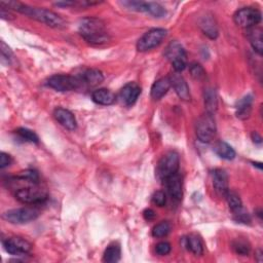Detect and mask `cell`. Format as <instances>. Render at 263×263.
Listing matches in <instances>:
<instances>
[{
	"label": "cell",
	"instance_id": "ffe728a7",
	"mask_svg": "<svg viewBox=\"0 0 263 263\" xmlns=\"http://www.w3.org/2000/svg\"><path fill=\"white\" fill-rule=\"evenodd\" d=\"M171 86L172 84H171L170 77H162L156 80L151 87V97L154 99V100H159V99H161L168 93Z\"/></svg>",
	"mask_w": 263,
	"mask_h": 263
},
{
	"label": "cell",
	"instance_id": "5bb4252c",
	"mask_svg": "<svg viewBox=\"0 0 263 263\" xmlns=\"http://www.w3.org/2000/svg\"><path fill=\"white\" fill-rule=\"evenodd\" d=\"M212 180L215 191L218 194L225 196V194L229 190L227 173L222 169H215L212 172Z\"/></svg>",
	"mask_w": 263,
	"mask_h": 263
},
{
	"label": "cell",
	"instance_id": "6da1fadb",
	"mask_svg": "<svg viewBox=\"0 0 263 263\" xmlns=\"http://www.w3.org/2000/svg\"><path fill=\"white\" fill-rule=\"evenodd\" d=\"M2 7L4 9H11V10H15L23 15H26L28 17H30L31 19H34L38 22H41L50 27H54V28H62L65 26V22L64 20L57 15L56 13L47 10V9H41V8H33V7H29L17 2H3L2 3Z\"/></svg>",
	"mask_w": 263,
	"mask_h": 263
},
{
	"label": "cell",
	"instance_id": "83f0119b",
	"mask_svg": "<svg viewBox=\"0 0 263 263\" xmlns=\"http://www.w3.org/2000/svg\"><path fill=\"white\" fill-rule=\"evenodd\" d=\"M171 232V224L167 221H162L155 225L152 229V236L154 238H164Z\"/></svg>",
	"mask_w": 263,
	"mask_h": 263
},
{
	"label": "cell",
	"instance_id": "4fadbf2b",
	"mask_svg": "<svg viewBox=\"0 0 263 263\" xmlns=\"http://www.w3.org/2000/svg\"><path fill=\"white\" fill-rule=\"evenodd\" d=\"M54 116L61 125L69 130H74L77 126V122L73 113L68 109L58 107L54 111Z\"/></svg>",
	"mask_w": 263,
	"mask_h": 263
},
{
	"label": "cell",
	"instance_id": "d590c367",
	"mask_svg": "<svg viewBox=\"0 0 263 263\" xmlns=\"http://www.w3.org/2000/svg\"><path fill=\"white\" fill-rule=\"evenodd\" d=\"M155 252L159 256H166L171 252V245L168 242H160L155 247Z\"/></svg>",
	"mask_w": 263,
	"mask_h": 263
},
{
	"label": "cell",
	"instance_id": "e0dca14e",
	"mask_svg": "<svg viewBox=\"0 0 263 263\" xmlns=\"http://www.w3.org/2000/svg\"><path fill=\"white\" fill-rule=\"evenodd\" d=\"M200 26L204 32V34L207 35L209 38L216 39L218 37V26L212 15L204 16L200 22Z\"/></svg>",
	"mask_w": 263,
	"mask_h": 263
},
{
	"label": "cell",
	"instance_id": "5b68a950",
	"mask_svg": "<svg viewBox=\"0 0 263 263\" xmlns=\"http://www.w3.org/2000/svg\"><path fill=\"white\" fill-rule=\"evenodd\" d=\"M196 136L200 141L204 143H210L216 135V123L213 114L206 112L202 115L195 125Z\"/></svg>",
	"mask_w": 263,
	"mask_h": 263
},
{
	"label": "cell",
	"instance_id": "9c48e42d",
	"mask_svg": "<svg viewBox=\"0 0 263 263\" xmlns=\"http://www.w3.org/2000/svg\"><path fill=\"white\" fill-rule=\"evenodd\" d=\"M38 215V211L33 208H19L7 211L3 218L12 224H25L34 221Z\"/></svg>",
	"mask_w": 263,
	"mask_h": 263
},
{
	"label": "cell",
	"instance_id": "9a60e30c",
	"mask_svg": "<svg viewBox=\"0 0 263 263\" xmlns=\"http://www.w3.org/2000/svg\"><path fill=\"white\" fill-rule=\"evenodd\" d=\"M170 79H171V84H172L173 89L175 90L177 96L183 101H189L190 100V92H189V87H188L185 79L179 73L173 74L170 77Z\"/></svg>",
	"mask_w": 263,
	"mask_h": 263
},
{
	"label": "cell",
	"instance_id": "cb8c5ba5",
	"mask_svg": "<svg viewBox=\"0 0 263 263\" xmlns=\"http://www.w3.org/2000/svg\"><path fill=\"white\" fill-rule=\"evenodd\" d=\"M185 246L187 249L192 252L195 256H201L204 253V246L202 240L196 236H189L184 239Z\"/></svg>",
	"mask_w": 263,
	"mask_h": 263
},
{
	"label": "cell",
	"instance_id": "3957f363",
	"mask_svg": "<svg viewBox=\"0 0 263 263\" xmlns=\"http://www.w3.org/2000/svg\"><path fill=\"white\" fill-rule=\"evenodd\" d=\"M48 191L39 185L28 184L25 187H21L16 191V199L26 205H39L47 201Z\"/></svg>",
	"mask_w": 263,
	"mask_h": 263
},
{
	"label": "cell",
	"instance_id": "8fae6325",
	"mask_svg": "<svg viewBox=\"0 0 263 263\" xmlns=\"http://www.w3.org/2000/svg\"><path fill=\"white\" fill-rule=\"evenodd\" d=\"M4 247L9 254L15 256H22L28 254L32 246L25 239L14 237L4 241Z\"/></svg>",
	"mask_w": 263,
	"mask_h": 263
},
{
	"label": "cell",
	"instance_id": "44dd1931",
	"mask_svg": "<svg viewBox=\"0 0 263 263\" xmlns=\"http://www.w3.org/2000/svg\"><path fill=\"white\" fill-rule=\"evenodd\" d=\"M253 105V97L251 95H247L237 103V116L238 118L245 120L250 117L252 112Z\"/></svg>",
	"mask_w": 263,
	"mask_h": 263
},
{
	"label": "cell",
	"instance_id": "74e56055",
	"mask_svg": "<svg viewBox=\"0 0 263 263\" xmlns=\"http://www.w3.org/2000/svg\"><path fill=\"white\" fill-rule=\"evenodd\" d=\"M2 56L4 59H6L8 61V63L11 62L12 57H13V53H12L11 49L5 43V41H2Z\"/></svg>",
	"mask_w": 263,
	"mask_h": 263
},
{
	"label": "cell",
	"instance_id": "1f68e13d",
	"mask_svg": "<svg viewBox=\"0 0 263 263\" xmlns=\"http://www.w3.org/2000/svg\"><path fill=\"white\" fill-rule=\"evenodd\" d=\"M233 248L235 252L242 256H247L250 252V245L243 240H237L233 243Z\"/></svg>",
	"mask_w": 263,
	"mask_h": 263
},
{
	"label": "cell",
	"instance_id": "8992f818",
	"mask_svg": "<svg viewBox=\"0 0 263 263\" xmlns=\"http://www.w3.org/2000/svg\"><path fill=\"white\" fill-rule=\"evenodd\" d=\"M167 30L162 28H154L146 32L138 40L137 50L139 52H148L158 47L167 36Z\"/></svg>",
	"mask_w": 263,
	"mask_h": 263
},
{
	"label": "cell",
	"instance_id": "7a4b0ae2",
	"mask_svg": "<svg viewBox=\"0 0 263 263\" xmlns=\"http://www.w3.org/2000/svg\"><path fill=\"white\" fill-rule=\"evenodd\" d=\"M78 31L83 39L93 46H101L109 40L105 24L97 18H84L80 21Z\"/></svg>",
	"mask_w": 263,
	"mask_h": 263
},
{
	"label": "cell",
	"instance_id": "277c9868",
	"mask_svg": "<svg viewBox=\"0 0 263 263\" xmlns=\"http://www.w3.org/2000/svg\"><path fill=\"white\" fill-rule=\"evenodd\" d=\"M179 155L175 151H170L164 154L158 161L156 167V177L160 181H166L171 176L178 173Z\"/></svg>",
	"mask_w": 263,
	"mask_h": 263
},
{
	"label": "cell",
	"instance_id": "ba28073f",
	"mask_svg": "<svg viewBox=\"0 0 263 263\" xmlns=\"http://www.w3.org/2000/svg\"><path fill=\"white\" fill-rule=\"evenodd\" d=\"M48 85L58 92H70L80 87L82 81L80 76L57 74L49 79Z\"/></svg>",
	"mask_w": 263,
	"mask_h": 263
},
{
	"label": "cell",
	"instance_id": "d6986e66",
	"mask_svg": "<svg viewBox=\"0 0 263 263\" xmlns=\"http://www.w3.org/2000/svg\"><path fill=\"white\" fill-rule=\"evenodd\" d=\"M93 101L99 105H111L115 101V95L107 89H99L92 94Z\"/></svg>",
	"mask_w": 263,
	"mask_h": 263
},
{
	"label": "cell",
	"instance_id": "f35d334b",
	"mask_svg": "<svg viewBox=\"0 0 263 263\" xmlns=\"http://www.w3.org/2000/svg\"><path fill=\"white\" fill-rule=\"evenodd\" d=\"M143 216H144L145 220L151 221V220H153V219L155 218V213H154V211L151 210V209H146V210L144 211V213H143Z\"/></svg>",
	"mask_w": 263,
	"mask_h": 263
},
{
	"label": "cell",
	"instance_id": "52a82bcc",
	"mask_svg": "<svg viewBox=\"0 0 263 263\" xmlns=\"http://www.w3.org/2000/svg\"><path fill=\"white\" fill-rule=\"evenodd\" d=\"M164 56H166L168 60L172 63L173 68L177 73L183 71L186 68V65H187L186 52L179 42L177 41L171 42L168 46L166 52H164Z\"/></svg>",
	"mask_w": 263,
	"mask_h": 263
},
{
	"label": "cell",
	"instance_id": "f1b7e54d",
	"mask_svg": "<svg viewBox=\"0 0 263 263\" xmlns=\"http://www.w3.org/2000/svg\"><path fill=\"white\" fill-rule=\"evenodd\" d=\"M18 179L22 180L25 183H29V184L39 183V175L34 170H26V171L22 172L18 176Z\"/></svg>",
	"mask_w": 263,
	"mask_h": 263
},
{
	"label": "cell",
	"instance_id": "7402d4cb",
	"mask_svg": "<svg viewBox=\"0 0 263 263\" xmlns=\"http://www.w3.org/2000/svg\"><path fill=\"white\" fill-rule=\"evenodd\" d=\"M80 79L82 81V84H86L89 86H96L104 80V76L100 70L87 69L80 75Z\"/></svg>",
	"mask_w": 263,
	"mask_h": 263
},
{
	"label": "cell",
	"instance_id": "60d3db41",
	"mask_svg": "<svg viewBox=\"0 0 263 263\" xmlns=\"http://www.w3.org/2000/svg\"><path fill=\"white\" fill-rule=\"evenodd\" d=\"M256 257H259V258L257 259V261L261 262V261H262V257H263V255H262V252H261V251H258V252H257V255H256Z\"/></svg>",
	"mask_w": 263,
	"mask_h": 263
},
{
	"label": "cell",
	"instance_id": "ab89813d",
	"mask_svg": "<svg viewBox=\"0 0 263 263\" xmlns=\"http://www.w3.org/2000/svg\"><path fill=\"white\" fill-rule=\"evenodd\" d=\"M252 139L255 143H258V144H261V142H262L261 136L258 133H256V132H254V133L252 134Z\"/></svg>",
	"mask_w": 263,
	"mask_h": 263
},
{
	"label": "cell",
	"instance_id": "30bf717a",
	"mask_svg": "<svg viewBox=\"0 0 263 263\" xmlns=\"http://www.w3.org/2000/svg\"><path fill=\"white\" fill-rule=\"evenodd\" d=\"M234 21L239 27L249 29L261 22V13L254 8H243L235 14Z\"/></svg>",
	"mask_w": 263,
	"mask_h": 263
},
{
	"label": "cell",
	"instance_id": "2e32d148",
	"mask_svg": "<svg viewBox=\"0 0 263 263\" xmlns=\"http://www.w3.org/2000/svg\"><path fill=\"white\" fill-rule=\"evenodd\" d=\"M164 182H166L168 191L172 196V199L176 201H181L183 197V183L181 176L177 173L168 178Z\"/></svg>",
	"mask_w": 263,
	"mask_h": 263
},
{
	"label": "cell",
	"instance_id": "ac0fdd59",
	"mask_svg": "<svg viewBox=\"0 0 263 263\" xmlns=\"http://www.w3.org/2000/svg\"><path fill=\"white\" fill-rule=\"evenodd\" d=\"M247 37L254 49V51L261 55L263 51V39H262V29L259 27H252L247 29Z\"/></svg>",
	"mask_w": 263,
	"mask_h": 263
},
{
	"label": "cell",
	"instance_id": "8d00e7d4",
	"mask_svg": "<svg viewBox=\"0 0 263 263\" xmlns=\"http://www.w3.org/2000/svg\"><path fill=\"white\" fill-rule=\"evenodd\" d=\"M12 161H13V158L10 154H8L6 152H2V154H0V168L2 169L9 167L12 163Z\"/></svg>",
	"mask_w": 263,
	"mask_h": 263
},
{
	"label": "cell",
	"instance_id": "4dcf8cb0",
	"mask_svg": "<svg viewBox=\"0 0 263 263\" xmlns=\"http://www.w3.org/2000/svg\"><path fill=\"white\" fill-rule=\"evenodd\" d=\"M147 14L153 16L154 18H162L166 16L167 12L160 5H158L156 3H148Z\"/></svg>",
	"mask_w": 263,
	"mask_h": 263
},
{
	"label": "cell",
	"instance_id": "d6a6232c",
	"mask_svg": "<svg viewBox=\"0 0 263 263\" xmlns=\"http://www.w3.org/2000/svg\"><path fill=\"white\" fill-rule=\"evenodd\" d=\"M234 214V218L237 222L243 223V224H250L251 222V216L250 214L244 209V207L236 210L233 212Z\"/></svg>",
	"mask_w": 263,
	"mask_h": 263
},
{
	"label": "cell",
	"instance_id": "836d02e7",
	"mask_svg": "<svg viewBox=\"0 0 263 263\" xmlns=\"http://www.w3.org/2000/svg\"><path fill=\"white\" fill-rule=\"evenodd\" d=\"M189 71L191 73V76L195 79H202L205 77L206 75V72L204 70V68L202 67V66L200 64L197 63H192L190 64L189 66Z\"/></svg>",
	"mask_w": 263,
	"mask_h": 263
},
{
	"label": "cell",
	"instance_id": "f546056e",
	"mask_svg": "<svg viewBox=\"0 0 263 263\" xmlns=\"http://www.w3.org/2000/svg\"><path fill=\"white\" fill-rule=\"evenodd\" d=\"M16 132H17V134L22 139H24L25 141H28V142H31V143H38L39 142L38 136L31 129H28V128H25V127H20Z\"/></svg>",
	"mask_w": 263,
	"mask_h": 263
},
{
	"label": "cell",
	"instance_id": "7c38bea8",
	"mask_svg": "<svg viewBox=\"0 0 263 263\" xmlns=\"http://www.w3.org/2000/svg\"><path fill=\"white\" fill-rule=\"evenodd\" d=\"M141 94V87L136 82L126 83L120 91L119 98L125 106H133Z\"/></svg>",
	"mask_w": 263,
	"mask_h": 263
},
{
	"label": "cell",
	"instance_id": "603a6c76",
	"mask_svg": "<svg viewBox=\"0 0 263 263\" xmlns=\"http://www.w3.org/2000/svg\"><path fill=\"white\" fill-rule=\"evenodd\" d=\"M214 151L215 153L223 158V159H226V160H232L236 157V151L235 149L230 146L229 144H227L226 142H223V141H220V142H217L214 146Z\"/></svg>",
	"mask_w": 263,
	"mask_h": 263
},
{
	"label": "cell",
	"instance_id": "4316f807",
	"mask_svg": "<svg viewBox=\"0 0 263 263\" xmlns=\"http://www.w3.org/2000/svg\"><path fill=\"white\" fill-rule=\"evenodd\" d=\"M225 197H226V200H227V204L229 206V209L232 210V212H234V211H236V210H238V209L243 207V203H242L241 197H240V195L237 192L228 190L227 193L225 194Z\"/></svg>",
	"mask_w": 263,
	"mask_h": 263
},
{
	"label": "cell",
	"instance_id": "d4e9b609",
	"mask_svg": "<svg viewBox=\"0 0 263 263\" xmlns=\"http://www.w3.org/2000/svg\"><path fill=\"white\" fill-rule=\"evenodd\" d=\"M205 106L207 108V112L210 114H214L217 110L218 100L215 90L207 89L205 92Z\"/></svg>",
	"mask_w": 263,
	"mask_h": 263
},
{
	"label": "cell",
	"instance_id": "484cf974",
	"mask_svg": "<svg viewBox=\"0 0 263 263\" xmlns=\"http://www.w3.org/2000/svg\"><path fill=\"white\" fill-rule=\"evenodd\" d=\"M121 255L120 247L117 244H112L107 247V249L104 252L103 260L108 263H115L119 261Z\"/></svg>",
	"mask_w": 263,
	"mask_h": 263
},
{
	"label": "cell",
	"instance_id": "e575fe53",
	"mask_svg": "<svg viewBox=\"0 0 263 263\" xmlns=\"http://www.w3.org/2000/svg\"><path fill=\"white\" fill-rule=\"evenodd\" d=\"M166 194H164L163 191H156L152 195V203L157 207H163L166 205Z\"/></svg>",
	"mask_w": 263,
	"mask_h": 263
}]
</instances>
